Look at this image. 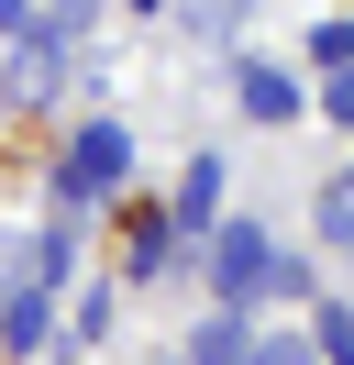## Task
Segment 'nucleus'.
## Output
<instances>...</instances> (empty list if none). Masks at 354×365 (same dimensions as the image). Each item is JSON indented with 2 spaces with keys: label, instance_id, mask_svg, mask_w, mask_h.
<instances>
[{
  "label": "nucleus",
  "instance_id": "9",
  "mask_svg": "<svg viewBox=\"0 0 354 365\" xmlns=\"http://www.w3.org/2000/svg\"><path fill=\"white\" fill-rule=\"evenodd\" d=\"M310 354H321V365H354V310H343V299L310 310Z\"/></svg>",
  "mask_w": 354,
  "mask_h": 365
},
{
  "label": "nucleus",
  "instance_id": "3",
  "mask_svg": "<svg viewBox=\"0 0 354 365\" xmlns=\"http://www.w3.org/2000/svg\"><path fill=\"white\" fill-rule=\"evenodd\" d=\"M233 111L277 133V122H299V111H310V89H299L288 67H266V56H243V67H233Z\"/></svg>",
  "mask_w": 354,
  "mask_h": 365
},
{
  "label": "nucleus",
  "instance_id": "7",
  "mask_svg": "<svg viewBox=\"0 0 354 365\" xmlns=\"http://www.w3.org/2000/svg\"><path fill=\"white\" fill-rule=\"evenodd\" d=\"M177 23H188V45H233L243 34V11H255V0H166Z\"/></svg>",
  "mask_w": 354,
  "mask_h": 365
},
{
  "label": "nucleus",
  "instance_id": "2",
  "mask_svg": "<svg viewBox=\"0 0 354 365\" xmlns=\"http://www.w3.org/2000/svg\"><path fill=\"white\" fill-rule=\"evenodd\" d=\"M122 178H133V133H122V122H88V133L66 144V166H56V210H66V222H78V210H111Z\"/></svg>",
  "mask_w": 354,
  "mask_h": 365
},
{
  "label": "nucleus",
  "instance_id": "11",
  "mask_svg": "<svg viewBox=\"0 0 354 365\" xmlns=\"http://www.w3.org/2000/svg\"><path fill=\"white\" fill-rule=\"evenodd\" d=\"M310 111H332V122L354 133V67H321V89H310Z\"/></svg>",
  "mask_w": 354,
  "mask_h": 365
},
{
  "label": "nucleus",
  "instance_id": "6",
  "mask_svg": "<svg viewBox=\"0 0 354 365\" xmlns=\"http://www.w3.org/2000/svg\"><path fill=\"white\" fill-rule=\"evenodd\" d=\"M243 354H255V332H243L233 299H221L211 321H188V343H177V365H243Z\"/></svg>",
  "mask_w": 354,
  "mask_h": 365
},
{
  "label": "nucleus",
  "instance_id": "8",
  "mask_svg": "<svg viewBox=\"0 0 354 365\" xmlns=\"http://www.w3.org/2000/svg\"><path fill=\"white\" fill-rule=\"evenodd\" d=\"M111 310H122L111 288H78V310H66V343H78V354H100V343H111Z\"/></svg>",
  "mask_w": 354,
  "mask_h": 365
},
{
  "label": "nucleus",
  "instance_id": "13",
  "mask_svg": "<svg viewBox=\"0 0 354 365\" xmlns=\"http://www.w3.org/2000/svg\"><path fill=\"white\" fill-rule=\"evenodd\" d=\"M22 23H34V0H0V45H11V34H22Z\"/></svg>",
  "mask_w": 354,
  "mask_h": 365
},
{
  "label": "nucleus",
  "instance_id": "10",
  "mask_svg": "<svg viewBox=\"0 0 354 365\" xmlns=\"http://www.w3.org/2000/svg\"><path fill=\"white\" fill-rule=\"evenodd\" d=\"M310 67H354V11H332V23L310 34Z\"/></svg>",
  "mask_w": 354,
  "mask_h": 365
},
{
  "label": "nucleus",
  "instance_id": "4",
  "mask_svg": "<svg viewBox=\"0 0 354 365\" xmlns=\"http://www.w3.org/2000/svg\"><path fill=\"white\" fill-rule=\"evenodd\" d=\"M44 332H56V288L22 277V288L0 299V354H44Z\"/></svg>",
  "mask_w": 354,
  "mask_h": 365
},
{
  "label": "nucleus",
  "instance_id": "14",
  "mask_svg": "<svg viewBox=\"0 0 354 365\" xmlns=\"http://www.w3.org/2000/svg\"><path fill=\"white\" fill-rule=\"evenodd\" d=\"M133 11H166V0H133Z\"/></svg>",
  "mask_w": 354,
  "mask_h": 365
},
{
  "label": "nucleus",
  "instance_id": "12",
  "mask_svg": "<svg viewBox=\"0 0 354 365\" xmlns=\"http://www.w3.org/2000/svg\"><path fill=\"white\" fill-rule=\"evenodd\" d=\"M22 277H34V232H11V222H0V299H11Z\"/></svg>",
  "mask_w": 354,
  "mask_h": 365
},
{
  "label": "nucleus",
  "instance_id": "1",
  "mask_svg": "<svg viewBox=\"0 0 354 365\" xmlns=\"http://www.w3.org/2000/svg\"><path fill=\"white\" fill-rule=\"evenodd\" d=\"M199 255H211V288L233 299V310H243V299H310V266H299V255H277V232H266V222H211V232H199Z\"/></svg>",
  "mask_w": 354,
  "mask_h": 365
},
{
  "label": "nucleus",
  "instance_id": "5",
  "mask_svg": "<svg viewBox=\"0 0 354 365\" xmlns=\"http://www.w3.org/2000/svg\"><path fill=\"white\" fill-rule=\"evenodd\" d=\"M221 178H233V166H221V155H188V178H177V200H166V222L188 232V244H199V232L221 222Z\"/></svg>",
  "mask_w": 354,
  "mask_h": 365
},
{
  "label": "nucleus",
  "instance_id": "15",
  "mask_svg": "<svg viewBox=\"0 0 354 365\" xmlns=\"http://www.w3.org/2000/svg\"><path fill=\"white\" fill-rule=\"evenodd\" d=\"M343 188H354V166H343Z\"/></svg>",
  "mask_w": 354,
  "mask_h": 365
}]
</instances>
